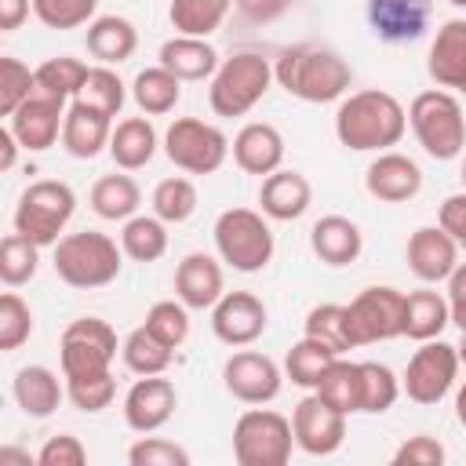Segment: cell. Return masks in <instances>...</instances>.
<instances>
[{"label": "cell", "instance_id": "1", "mask_svg": "<svg viewBox=\"0 0 466 466\" xmlns=\"http://www.w3.org/2000/svg\"><path fill=\"white\" fill-rule=\"evenodd\" d=\"M408 131V109L382 87L353 91L335 109V138L357 153H382Z\"/></svg>", "mask_w": 466, "mask_h": 466}, {"label": "cell", "instance_id": "2", "mask_svg": "<svg viewBox=\"0 0 466 466\" xmlns=\"http://www.w3.org/2000/svg\"><path fill=\"white\" fill-rule=\"evenodd\" d=\"M273 80L299 102H309V106H324V102H335L350 91L353 84V69L350 62L331 51V47H320V44H299V47H288L277 66H273Z\"/></svg>", "mask_w": 466, "mask_h": 466}, {"label": "cell", "instance_id": "3", "mask_svg": "<svg viewBox=\"0 0 466 466\" xmlns=\"http://www.w3.org/2000/svg\"><path fill=\"white\" fill-rule=\"evenodd\" d=\"M124 248L98 233V229H80V233H66L55 244V273L58 280H66L69 288L91 291V288H106L120 277V262Z\"/></svg>", "mask_w": 466, "mask_h": 466}, {"label": "cell", "instance_id": "4", "mask_svg": "<svg viewBox=\"0 0 466 466\" xmlns=\"http://www.w3.org/2000/svg\"><path fill=\"white\" fill-rule=\"evenodd\" d=\"M408 124H411L419 146L426 149V157H433V160H455L466 149L462 106L444 87L419 91L411 98V106H408Z\"/></svg>", "mask_w": 466, "mask_h": 466}, {"label": "cell", "instance_id": "5", "mask_svg": "<svg viewBox=\"0 0 466 466\" xmlns=\"http://www.w3.org/2000/svg\"><path fill=\"white\" fill-rule=\"evenodd\" d=\"M273 80V66L269 58H262L258 51H237L233 58H226L208 87V102L215 116H244L251 113Z\"/></svg>", "mask_w": 466, "mask_h": 466}, {"label": "cell", "instance_id": "6", "mask_svg": "<svg viewBox=\"0 0 466 466\" xmlns=\"http://www.w3.org/2000/svg\"><path fill=\"white\" fill-rule=\"evenodd\" d=\"M73 211H76V193L66 182L58 178L29 182L15 204V233L29 237L40 248H55Z\"/></svg>", "mask_w": 466, "mask_h": 466}, {"label": "cell", "instance_id": "7", "mask_svg": "<svg viewBox=\"0 0 466 466\" xmlns=\"http://www.w3.org/2000/svg\"><path fill=\"white\" fill-rule=\"evenodd\" d=\"M215 251L237 273H258L273 258V229L262 211L226 208L215 218Z\"/></svg>", "mask_w": 466, "mask_h": 466}, {"label": "cell", "instance_id": "8", "mask_svg": "<svg viewBox=\"0 0 466 466\" xmlns=\"http://www.w3.org/2000/svg\"><path fill=\"white\" fill-rule=\"evenodd\" d=\"M291 419L269 408H251L233 426V459L240 466H284L291 459Z\"/></svg>", "mask_w": 466, "mask_h": 466}, {"label": "cell", "instance_id": "9", "mask_svg": "<svg viewBox=\"0 0 466 466\" xmlns=\"http://www.w3.org/2000/svg\"><path fill=\"white\" fill-rule=\"evenodd\" d=\"M164 153L186 175H215L229 157V138L200 116H178L164 131Z\"/></svg>", "mask_w": 466, "mask_h": 466}, {"label": "cell", "instance_id": "10", "mask_svg": "<svg viewBox=\"0 0 466 466\" xmlns=\"http://www.w3.org/2000/svg\"><path fill=\"white\" fill-rule=\"evenodd\" d=\"M116 357V331L102 317H76L58 339V360L66 379L102 375Z\"/></svg>", "mask_w": 466, "mask_h": 466}, {"label": "cell", "instance_id": "11", "mask_svg": "<svg viewBox=\"0 0 466 466\" xmlns=\"http://www.w3.org/2000/svg\"><path fill=\"white\" fill-rule=\"evenodd\" d=\"M346 320H350L353 346L397 339L404 335V291L390 284H371L346 306Z\"/></svg>", "mask_w": 466, "mask_h": 466}, {"label": "cell", "instance_id": "12", "mask_svg": "<svg viewBox=\"0 0 466 466\" xmlns=\"http://www.w3.org/2000/svg\"><path fill=\"white\" fill-rule=\"evenodd\" d=\"M455 375H459V350L451 342L430 339L408 357V368L400 375V390L415 404H437L455 386Z\"/></svg>", "mask_w": 466, "mask_h": 466}, {"label": "cell", "instance_id": "13", "mask_svg": "<svg viewBox=\"0 0 466 466\" xmlns=\"http://www.w3.org/2000/svg\"><path fill=\"white\" fill-rule=\"evenodd\" d=\"M291 433H295V448H302L306 455H331L346 441V415L339 408H331L313 390L309 397H302L295 404V411H291Z\"/></svg>", "mask_w": 466, "mask_h": 466}, {"label": "cell", "instance_id": "14", "mask_svg": "<svg viewBox=\"0 0 466 466\" xmlns=\"http://www.w3.org/2000/svg\"><path fill=\"white\" fill-rule=\"evenodd\" d=\"M62 124H66V98L40 91V87L7 116V127L15 131L22 149H29V153L51 149L62 135Z\"/></svg>", "mask_w": 466, "mask_h": 466}, {"label": "cell", "instance_id": "15", "mask_svg": "<svg viewBox=\"0 0 466 466\" xmlns=\"http://www.w3.org/2000/svg\"><path fill=\"white\" fill-rule=\"evenodd\" d=\"M222 386L229 390V397H237L244 404H269L280 393L284 375L273 357L240 350L222 364Z\"/></svg>", "mask_w": 466, "mask_h": 466}, {"label": "cell", "instance_id": "16", "mask_svg": "<svg viewBox=\"0 0 466 466\" xmlns=\"http://www.w3.org/2000/svg\"><path fill=\"white\" fill-rule=\"evenodd\" d=\"M269 324V313L258 295L251 291H226L211 306V331L226 346H248L255 342Z\"/></svg>", "mask_w": 466, "mask_h": 466}, {"label": "cell", "instance_id": "17", "mask_svg": "<svg viewBox=\"0 0 466 466\" xmlns=\"http://www.w3.org/2000/svg\"><path fill=\"white\" fill-rule=\"evenodd\" d=\"M175 404H178V393L171 379L142 375L124 397V422L135 433H157L175 415Z\"/></svg>", "mask_w": 466, "mask_h": 466}, {"label": "cell", "instance_id": "18", "mask_svg": "<svg viewBox=\"0 0 466 466\" xmlns=\"http://www.w3.org/2000/svg\"><path fill=\"white\" fill-rule=\"evenodd\" d=\"M368 25L386 44H411L430 29V0H368Z\"/></svg>", "mask_w": 466, "mask_h": 466}, {"label": "cell", "instance_id": "19", "mask_svg": "<svg viewBox=\"0 0 466 466\" xmlns=\"http://www.w3.org/2000/svg\"><path fill=\"white\" fill-rule=\"evenodd\" d=\"M404 255H408V269L422 284H437V280H448L451 269L459 266V240L441 226H422L408 237Z\"/></svg>", "mask_w": 466, "mask_h": 466}, {"label": "cell", "instance_id": "20", "mask_svg": "<svg viewBox=\"0 0 466 466\" xmlns=\"http://www.w3.org/2000/svg\"><path fill=\"white\" fill-rule=\"evenodd\" d=\"M364 186H368V193H371L375 200H382V204H404V200L419 197V189H422V171H419V164H415L411 157L393 153V149H382V153L368 164Z\"/></svg>", "mask_w": 466, "mask_h": 466}, {"label": "cell", "instance_id": "21", "mask_svg": "<svg viewBox=\"0 0 466 466\" xmlns=\"http://www.w3.org/2000/svg\"><path fill=\"white\" fill-rule=\"evenodd\" d=\"M109 138H113V116L73 98V106L66 109V124H62V149L76 160H91L102 149H109Z\"/></svg>", "mask_w": 466, "mask_h": 466}, {"label": "cell", "instance_id": "22", "mask_svg": "<svg viewBox=\"0 0 466 466\" xmlns=\"http://www.w3.org/2000/svg\"><path fill=\"white\" fill-rule=\"evenodd\" d=\"M175 295L178 302H186L189 309H211L222 295H226V280H222V266L204 255V251H189L178 266H175Z\"/></svg>", "mask_w": 466, "mask_h": 466}, {"label": "cell", "instance_id": "23", "mask_svg": "<svg viewBox=\"0 0 466 466\" xmlns=\"http://www.w3.org/2000/svg\"><path fill=\"white\" fill-rule=\"evenodd\" d=\"M229 149H233L237 167L248 171V175H262L266 178L284 164V135L266 120L244 124Z\"/></svg>", "mask_w": 466, "mask_h": 466}, {"label": "cell", "instance_id": "24", "mask_svg": "<svg viewBox=\"0 0 466 466\" xmlns=\"http://www.w3.org/2000/svg\"><path fill=\"white\" fill-rule=\"evenodd\" d=\"M258 204H262V215L266 218H273V222H295L313 204V186H309V178L302 171L277 167L273 175L262 178Z\"/></svg>", "mask_w": 466, "mask_h": 466}, {"label": "cell", "instance_id": "25", "mask_svg": "<svg viewBox=\"0 0 466 466\" xmlns=\"http://www.w3.org/2000/svg\"><path fill=\"white\" fill-rule=\"evenodd\" d=\"M426 73L437 87L459 91L466 84V18H448L426 55Z\"/></svg>", "mask_w": 466, "mask_h": 466}, {"label": "cell", "instance_id": "26", "mask_svg": "<svg viewBox=\"0 0 466 466\" xmlns=\"http://www.w3.org/2000/svg\"><path fill=\"white\" fill-rule=\"evenodd\" d=\"M309 248H313V255L324 266H350V262L360 258L364 237H360V226L353 218H346V215H324L309 229Z\"/></svg>", "mask_w": 466, "mask_h": 466}, {"label": "cell", "instance_id": "27", "mask_svg": "<svg viewBox=\"0 0 466 466\" xmlns=\"http://www.w3.org/2000/svg\"><path fill=\"white\" fill-rule=\"evenodd\" d=\"M11 393L18 400V408L29 415V419H47L58 411L62 404V382L51 368L44 364H25L15 371V382H11Z\"/></svg>", "mask_w": 466, "mask_h": 466}, {"label": "cell", "instance_id": "28", "mask_svg": "<svg viewBox=\"0 0 466 466\" xmlns=\"http://www.w3.org/2000/svg\"><path fill=\"white\" fill-rule=\"evenodd\" d=\"M84 44H87V51H91L102 66H120V62H127V58L135 55V47H138V29H135L131 18H124V15H102V18H95V22L87 25Z\"/></svg>", "mask_w": 466, "mask_h": 466}, {"label": "cell", "instance_id": "29", "mask_svg": "<svg viewBox=\"0 0 466 466\" xmlns=\"http://www.w3.org/2000/svg\"><path fill=\"white\" fill-rule=\"evenodd\" d=\"M160 66L171 69L178 80H208L222 62L208 36H171L160 47Z\"/></svg>", "mask_w": 466, "mask_h": 466}, {"label": "cell", "instance_id": "30", "mask_svg": "<svg viewBox=\"0 0 466 466\" xmlns=\"http://www.w3.org/2000/svg\"><path fill=\"white\" fill-rule=\"evenodd\" d=\"M451 324V309H448V295L433 291V288H419L404 295V335L415 342H430L441 339V331Z\"/></svg>", "mask_w": 466, "mask_h": 466}, {"label": "cell", "instance_id": "31", "mask_svg": "<svg viewBox=\"0 0 466 466\" xmlns=\"http://www.w3.org/2000/svg\"><path fill=\"white\" fill-rule=\"evenodd\" d=\"M157 153V131L146 116H127L113 127V138H109V157L116 167L124 171H138L153 160Z\"/></svg>", "mask_w": 466, "mask_h": 466}, {"label": "cell", "instance_id": "32", "mask_svg": "<svg viewBox=\"0 0 466 466\" xmlns=\"http://www.w3.org/2000/svg\"><path fill=\"white\" fill-rule=\"evenodd\" d=\"M131 98H135V106H138L146 116H164V113H171V109L178 106V98H182V80H178L171 69H164V66L157 62V66L142 69V73L131 80Z\"/></svg>", "mask_w": 466, "mask_h": 466}, {"label": "cell", "instance_id": "33", "mask_svg": "<svg viewBox=\"0 0 466 466\" xmlns=\"http://www.w3.org/2000/svg\"><path fill=\"white\" fill-rule=\"evenodd\" d=\"M91 211L106 222H127L138 204H142V189L131 175H102L95 186H91Z\"/></svg>", "mask_w": 466, "mask_h": 466}, {"label": "cell", "instance_id": "34", "mask_svg": "<svg viewBox=\"0 0 466 466\" xmlns=\"http://www.w3.org/2000/svg\"><path fill=\"white\" fill-rule=\"evenodd\" d=\"M339 357H342V353H335L328 342L302 335V339L288 350V357H284V375H288L295 386H302V390H317V382L324 379V371H328Z\"/></svg>", "mask_w": 466, "mask_h": 466}, {"label": "cell", "instance_id": "35", "mask_svg": "<svg viewBox=\"0 0 466 466\" xmlns=\"http://www.w3.org/2000/svg\"><path fill=\"white\" fill-rule=\"evenodd\" d=\"M317 393H320L331 408H339L342 415L364 411V375H360V364L339 357V360L324 371V379L317 382Z\"/></svg>", "mask_w": 466, "mask_h": 466}, {"label": "cell", "instance_id": "36", "mask_svg": "<svg viewBox=\"0 0 466 466\" xmlns=\"http://www.w3.org/2000/svg\"><path fill=\"white\" fill-rule=\"evenodd\" d=\"M229 7L233 0H171L167 18L178 36H211L226 22Z\"/></svg>", "mask_w": 466, "mask_h": 466}, {"label": "cell", "instance_id": "37", "mask_svg": "<svg viewBox=\"0 0 466 466\" xmlns=\"http://www.w3.org/2000/svg\"><path fill=\"white\" fill-rule=\"evenodd\" d=\"M120 248L135 262H157L167 251V222L157 215H131L120 229Z\"/></svg>", "mask_w": 466, "mask_h": 466}, {"label": "cell", "instance_id": "38", "mask_svg": "<svg viewBox=\"0 0 466 466\" xmlns=\"http://www.w3.org/2000/svg\"><path fill=\"white\" fill-rule=\"evenodd\" d=\"M120 353H124V364H127L135 375H164L167 364H171V357H175V350L164 346L146 324L135 328V331L124 339Z\"/></svg>", "mask_w": 466, "mask_h": 466}, {"label": "cell", "instance_id": "39", "mask_svg": "<svg viewBox=\"0 0 466 466\" xmlns=\"http://www.w3.org/2000/svg\"><path fill=\"white\" fill-rule=\"evenodd\" d=\"M73 98H76V102H87V106H95V109H102L106 116H116V113L124 109L127 87H124V80H120L109 66H91L87 76H84V84H80V91H76Z\"/></svg>", "mask_w": 466, "mask_h": 466}, {"label": "cell", "instance_id": "40", "mask_svg": "<svg viewBox=\"0 0 466 466\" xmlns=\"http://www.w3.org/2000/svg\"><path fill=\"white\" fill-rule=\"evenodd\" d=\"M36 266H40V244H33L22 233H7L0 240V280L7 288H18V284L33 280Z\"/></svg>", "mask_w": 466, "mask_h": 466}, {"label": "cell", "instance_id": "41", "mask_svg": "<svg viewBox=\"0 0 466 466\" xmlns=\"http://www.w3.org/2000/svg\"><path fill=\"white\" fill-rule=\"evenodd\" d=\"M197 200H200L197 197V186L189 178L175 175V178L157 182V189H153V215L164 218V222H171V226H178V222H186L197 211Z\"/></svg>", "mask_w": 466, "mask_h": 466}, {"label": "cell", "instance_id": "42", "mask_svg": "<svg viewBox=\"0 0 466 466\" xmlns=\"http://www.w3.org/2000/svg\"><path fill=\"white\" fill-rule=\"evenodd\" d=\"M302 335L328 342L335 353L353 350L350 320H346V306H339V302H320V306H313V309L306 313V331H302Z\"/></svg>", "mask_w": 466, "mask_h": 466}, {"label": "cell", "instance_id": "43", "mask_svg": "<svg viewBox=\"0 0 466 466\" xmlns=\"http://www.w3.org/2000/svg\"><path fill=\"white\" fill-rule=\"evenodd\" d=\"M84 76H87V66L80 58H73V55H58V58H47V62L36 66V87L40 91H51L58 98L76 95L80 84H84Z\"/></svg>", "mask_w": 466, "mask_h": 466}, {"label": "cell", "instance_id": "44", "mask_svg": "<svg viewBox=\"0 0 466 466\" xmlns=\"http://www.w3.org/2000/svg\"><path fill=\"white\" fill-rule=\"evenodd\" d=\"M189 306L186 302H175V299H160L149 306L146 313V328L171 350H178L186 339H189Z\"/></svg>", "mask_w": 466, "mask_h": 466}, {"label": "cell", "instance_id": "45", "mask_svg": "<svg viewBox=\"0 0 466 466\" xmlns=\"http://www.w3.org/2000/svg\"><path fill=\"white\" fill-rule=\"evenodd\" d=\"M33 335V309L18 291L0 295V350L11 353Z\"/></svg>", "mask_w": 466, "mask_h": 466}, {"label": "cell", "instance_id": "46", "mask_svg": "<svg viewBox=\"0 0 466 466\" xmlns=\"http://www.w3.org/2000/svg\"><path fill=\"white\" fill-rule=\"evenodd\" d=\"M360 375H364V411L368 415L390 411L393 400L400 397V379L379 360H360Z\"/></svg>", "mask_w": 466, "mask_h": 466}, {"label": "cell", "instance_id": "47", "mask_svg": "<svg viewBox=\"0 0 466 466\" xmlns=\"http://www.w3.org/2000/svg\"><path fill=\"white\" fill-rule=\"evenodd\" d=\"M33 91H36V69H29L25 62L4 55L0 58V113L11 116Z\"/></svg>", "mask_w": 466, "mask_h": 466}, {"label": "cell", "instance_id": "48", "mask_svg": "<svg viewBox=\"0 0 466 466\" xmlns=\"http://www.w3.org/2000/svg\"><path fill=\"white\" fill-rule=\"evenodd\" d=\"M98 11V0H33V15L47 29H76L91 25Z\"/></svg>", "mask_w": 466, "mask_h": 466}, {"label": "cell", "instance_id": "49", "mask_svg": "<svg viewBox=\"0 0 466 466\" xmlns=\"http://www.w3.org/2000/svg\"><path fill=\"white\" fill-rule=\"evenodd\" d=\"M66 397L73 400V408L95 415V411H102V408L113 404V397H116V379H113L109 371H102V375H84V379H66Z\"/></svg>", "mask_w": 466, "mask_h": 466}, {"label": "cell", "instance_id": "50", "mask_svg": "<svg viewBox=\"0 0 466 466\" xmlns=\"http://www.w3.org/2000/svg\"><path fill=\"white\" fill-rule=\"evenodd\" d=\"M131 466H189V451L167 437H142L127 448Z\"/></svg>", "mask_w": 466, "mask_h": 466}, {"label": "cell", "instance_id": "51", "mask_svg": "<svg viewBox=\"0 0 466 466\" xmlns=\"http://www.w3.org/2000/svg\"><path fill=\"white\" fill-rule=\"evenodd\" d=\"M40 466H84L87 462V448L80 444V437L73 433H55L44 441V448L36 451Z\"/></svg>", "mask_w": 466, "mask_h": 466}, {"label": "cell", "instance_id": "52", "mask_svg": "<svg viewBox=\"0 0 466 466\" xmlns=\"http://www.w3.org/2000/svg\"><path fill=\"white\" fill-rule=\"evenodd\" d=\"M444 462V444L437 437L415 433L393 451V466H441Z\"/></svg>", "mask_w": 466, "mask_h": 466}, {"label": "cell", "instance_id": "53", "mask_svg": "<svg viewBox=\"0 0 466 466\" xmlns=\"http://www.w3.org/2000/svg\"><path fill=\"white\" fill-rule=\"evenodd\" d=\"M437 226H441L444 233H451L459 244L466 240V193L444 197V204H441V211H437Z\"/></svg>", "mask_w": 466, "mask_h": 466}, {"label": "cell", "instance_id": "54", "mask_svg": "<svg viewBox=\"0 0 466 466\" xmlns=\"http://www.w3.org/2000/svg\"><path fill=\"white\" fill-rule=\"evenodd\" d=\"M233 7H237V15H240L244 22L266 25V22H277V18L291 7V0H233Z\"/></svg>", "mask_w": 466, "mask_h": 466}, {"label": "cell", "instance_id": "55", "mask_svg": "<svg viewBox=\"0 0 466 466\" xmlns=\"http://www.w3.org/2000/svg\"><path fill=\"white\" fill-rule=\"evenodd\" d=\"M448 309H451V324L466 331V262H459L448 277Z\"/></svg>", "mask_w": 466, "mask_h": 466}, {"label": "cell", "instance_id": "56", "mask_svg": "<svg viewBox=\"0 0 466 466\" xmlns=\"http://www.w3.org/2000/svg\"><path fill=\"white\" fill-rule=\"evenodd\" d=\"M29 7H33V0H0V29L15 33L29 18Z\"/></svg>", "mask_w": 466, "mask_h": 466}, {"label": "cell", "instance_id": "57", "mask_svg": "<svg viewBox=\"0 0 466 466\" xmlns=\"http://www.w3.org/2000/svg\"><path fill=\"white\" fill-rule=\"evenodd\" d=\"M18 138H15V131L11 127H4L0 131V171H11L15 167V157H18Z\"/></svg>", "mask_w": 466, "mask_h": 466}, {"label": "cell", "instance_id": "58", "mask_svg": "<svg viewBox=\"0 0 466 466\" xmlns=\"http://www.w3.org/2000/svg\"><path fill=\"white\" fill-rule=\"evenodd\" d=\"M0 462H22V466H29L36 459L29 451H18V448H0Z\"/></svg>", "mask_w": 466, "mask_h": 466}, {"label": "cell", "instance_id": "59", "mask_svg": "<svg viewBox=\"0 0 466 466\" xmlns=\"http://www.w3.org/2000/svg\"><path fill=\"white\" fill-rule=\"evenodd\" d=\"M455 419H459V426L466 430V382H462L459 393H455Z\"/></svg>", "mask_w": 466, "mask_h": 466}, {"label": "cell", "instance_id": "60", "mask_svg": "<svg viewBox=\"0 0 466 466\" xmlns=\"http://www.w3.org/2000/svg\"><path fill=\"white\" fill-rule=\"evenodd\" d=\"M455 350H459V364H466V331H462V339H459Z\"/></svg>", "mask_w": 466, "mask_h": 466}, {"label": "cell", "instance_id": "61", "mask_svg": "<svg viewBox=\"0 0 466 466\" xmlns=\"http://www.w3.org/2000/svg\"><path fill=\"white\" fill-rule=\"evenodd\" d=\"M448 4H455V7H466V0H448Z\"/></svg>", "mask_w": 466, "mask_h": 466}, {"label": "cell", "instance_id": "62", "mask_svg": "<svg viewBox=\"0 0 466 466\" xmlns=\"http://www.w3.org/2000/svg\"><path fill=\"white\" fill-rule=\"evenodd\" d=\"M462 186H466V160H462Z\"/></svg>", "mask_w": 466, "mask_h": 466}, {"label": "cell", "instance_id": "63", "mask_svg": "<svg viewBox=\"0 0 466 466\" xmlns=\"http://www.w3.org/2000/svg\"><path fill=\"white\" fill-rule=\"evenodd\" d=\"M459 95H466V84H462V87H459Z\"/></svg>", "mask_w": 466, "mask_h": 466}, {"label": "cell", "instance_id": "64", "mask_svg": "<svg viewBox=\"0 0 466 466\" xmlns=\"http://www.w3.org/2000/svg\"><path fill=\"white\" fill-rule=\"evenodd\" d=\"M459 248H462V251H466V240H462V244H459Z\"/></svg>", "mask_w": 466, "mask_h": 466}]
</instances>
